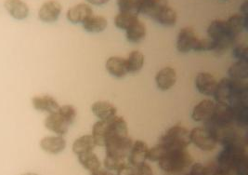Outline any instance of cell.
Here are the masks:
<instances>
[{
    "label": "cell",
    "mask_w": 248,
    "mask_h": 175,
    "mask_svg": "<svg viewBox=\"0 0 248 175\" xmlns=\"http://www.w3.org/2000/svg\"><path fill=\"white\" fill-rule=\"evenodd\" d=\"M91 135L96 145L104 146L105 143L110 140L127 137V123L124 117L119 116H115L108 120H99L94 124Z\"/></svg>",
    "instance_id": "1"
},
{
    "label": "cell",
    "mask_w": 248,
    "mask_h": 175,
    "mask_svg": "<svg viewBox=\"0 0 248 175\" xmlns=\"http://www.w3.org/2000/svg\"><path fill=\"white\" fill-rule=\"evenodd\" d=\"M215 163L225 175H234L237 164L248 158V139L235 141L222 145Z\"/></svg>",
    "instance_id": "2"
},
{
    "label": "cell",
    "mask_w": 248,
    "mask_h": 175,
    "mask_svg": "<svg viewBox=\"0 0 248 175\" xmlns=\"http://www.w3.org/2000/svg\"><path fill=\"white\" fill-rule=\"evenodd\" d=\"M192 163V158L186 149H167L164 157L158 161L161 170L169 175L180 174Z\"/></svg>",
    "instance_id": "3"
},
{
    "label": "cell",
    "mask_w": 248,
    "mask_h": 175,
    "mask_svg": "<svg viewBox=\"0 0 248 175\" xmlns=\"http://www.w3.org/2000/svg\"><path fill=\"white\" fill-rule=\"evenodd\" d=\"M206 32L208 38L216 43L214 52L217 55H222L236 43V41L229 34L226 21L223 20L212 21L208 25Z\"/></svg>",
    "instance_id": "4"
},
{
    "label": "cell",
    "mask_w": 248,
    "mask_h": 175,
    "mask_svg": "<svg viewBox=\"0 0 248 175\" xmlns=\"http://www.w3.org/2000/svg\"><path fill=\"white\" fill-rule=\"evenodd\" d=\"M158 143L170 150L186 149L191 144L190 131L181 125L172 126L161 136Z\"/></svg>",
    "instance_id": "5"
},
{
    "label": "cell",
    "mask_w": 248,
    "mask_h": 175,
    "mask_svg": "<svg viewBox=\"0 0 248 175\" xmlns=\"http://www.w3.org/2000/svg\"><path fill=\"white\" fill-rule=\"evenodd\" d=\"M191 143L203 151H213L218 142L214 133L206 127H196L190 131Z\"/></svg>",
    "instance_id": "6"
},
{
    "label": "cell",
    "mask_w": 248,
    "mask_h": 175,
    "mask_svg": "<svg viewBox=\"0 0 248 175\" xmlns=\"http://www.w3.org/2000/svg\"><path fill=\"white\" fill-rule=\"evenodd\" d=\"M238 81L232 80L229 78H224L217 81V85L215 91V102L220 105H227L232 106L235 94H236Z\"/></svg>",
    "instance_id": "7"
},
{
    "label": "cell",
    "mask_w": 248,
    "mask_h": 175,
    "mask_svg": "<svg viewBox=\"0 0 248 175\" xmlns=\"http://www.w3.org/2000/svg\"><path fill=\"white\" fill-rule=\"evenodd\" d=\"M132 144L133 141L128 136L110 140L104 145L106 149V156L124 160V159L128 157Z\"/></svg>",
    "instance_id": "8"
},
{
    "label": "cell",
    "mask_w": 248,
    "mask_h": 175,
    "mask_svg": "<svg viewBox=\"0 0 248 175\" xmlns=\"http://www.w3.org/2000/svg\"><path fill=\"white\" fill-rule=\"evenodd\" d=\"M199 37L196 35L195 31L192 27H184L180 30L176 47L178 51L181 53H188L190 51H194L195 46L198 42Z\"/></svg>",
    "instance_id": "9"
},
{
    "label": "cell",
    "mask_w": 248,
    "mask_h": 175,
    "mask_svg": "<svg viewBox=\"0 0 248 175\" xmlns=\"http://www.w3.org/2000/svg\"><path fill=\"white\" fill-rule=\"evenodd\" d=\"M216 102L213 100L204 99L192 108L191 117L195 122H207L214 114Z\"/></svg>",
    "instance_id": "10"
},
{
    "label": "cell",
    "mask_w": 248,
    "mask_h": 175,
    "mask_svg": "<svg viewBox=\"0 0 248 175\" xmlns=\"http://www.w3.org/2000/svg\"><path fill=\"white\" fill-rule=\"evenodd\" d=\"M195 88L204 96H213L217 85V80L213 75L207 72H201L195 78Z\"/></svg>",
    "instance_id": "11"
},
{
    "label": "cell",
    "mask_w": 248,
    "mask_h": 175,
    "mask_svg": "<svg viewBox=\"0 0 248 175\" xmlns=\"http://www.w3.org/2000/svg\"><path fill=\"white\" fill-rule=\"evenodd\" d=\"M62 5L57 0H49L45 2L38 12V18L40 21L46 24L56 22L62 13Z\"/></svg>",
    "instance_id": "12"
},
{
    "label": "cell",
    "mask_w": 248,
    "mask_h": 175,
    "mask_svg": "<svg viewBox=\"0 0 248 175\" xmlns=\"http://www.w3.org/2000/svg\"><path fill=\"white\" fill-rule=\"evenodd\" d=\"M177 82V72L170 66L162 68L155 75V83L158 89L162 92L170 91Z\"/></svg>",
    "instance_id": "13"
},
{
    "label": "cell",
    "mask_w": 248,
    "mask_h": 175,
    "mask_svg": "<svg viewBox=\"0 0 248 175\" xmlns=\"http://www.w3.org/2000/svg\"><path fill=\"white\" fill-rule=\"evenodd\" d=\"M92 15L93 11L91 6L85 3H80L68 10L66 18L72 24H83Z\"/></svg>",
    "instance_id": "14"
},
{
    "label": "cell",
    "mask_w": 248,
    "mask_h": 175,
    "mask_svg": "<svg viewBox=\"0 0 248 175\" xmlns=\"http://www.w3.org/2000/svg\"><path fill=\"white\" fill-rule=\"evenodd\" d=\"M148 151L149 147L145 142L140 140L133 142L132 147L127 157L128 164L133 167H137L140 164L144 163L148 157Z\"/></svg>",
    "instance_id": "15"
},
{
    "label": "cell",
    "mask_w": 248,
    "mask_h": 175,
    "mask_svg": "<svg viewBox=\"0 0 248 175\" xmlns=\"http://www.w3.org/2000/svg\"><path fill=\"white\" fill-rule=\"evenodd\" d=\"M226 24L229 34L236 41L238 36L243 33V31L248 30V17H244L241 14H234L226 21Z\"/></svg>",
    "instance_id": "16"
},
{
    "label": "cell",
    "mask_w": 248,
    "mask_h": 175,
    "mask_svg": "<svg viewBox=\"0 0 248 175\" xmlns=\"http://www.w3.org/2000/svg\"><path fill=\"white\" fill-rule=\"evenodd\" d=\"M34 109L40 112L52 114L58 111L60 105L56 100L50 95H38L32 99Z\"/></svg>",
    "instance_id": "17"
},
{
    "label": "cell",
    "mask_w": 248,
    "mask_h": 175,
    "mask_svg": "<svg viewBox=\"0 0 248 175\" xmlns=\"http://www.w3.org/2000/svg\"><path fill=\"white\" fill-rule=\"evenodd\" d=\"M45 127L48 130L56 133L57 135L62 136L67 133L69 125L62 117L58 113L49 114L45 119Z\"/></svg>",
    "instance_id": "18"
},
{
    "label": "cell",
    "mask_w": 248,
    "mask_h": 175,
    "mask_svg": "<svg viewBox=\"0 0 248 175\" xmlns=\"http://www.w3.org/2000/svg\"><path fill=\"white\" fill-rule=\"evenodd\" d=\"M40 147L46 153L57 155L65 149L66 141L60 135L46 136L40 141Z\"/></svg>",
    "instance_id": "19"
},
{
    "label": "cell",
    "mask_w": 248,
    "mask_h": 175,
    "mask_svg": "<svg viewBox=\"0 0 248 175\" xmlns=\"http://www.w3.org/2000/svg\"><path fill=\"white\" fill-rule=\"evenodd\" d=\"M4 7L16 20H24L29 15V8L23 0H6Z\"/></svg>",
    "instance_id": "20"
},
{
    "label": "cell",
    "mask_w": 248,
    "mask_h": 175,
    "mask_svg": "<svg viewBox=\"0 0 248 175\" xmlns=\"http://www.w3.org/2000/svg\"><path fill=\"white\" fill-rule=\"evenodd\" d=\"M105 68L111 76L117 79L124 78L128 74L125 59L118 56H112L108 58L105 63Z\"/></svg>",
    "instance_id": "21"
},
{
    "label": "cell",
    "mask_w": 248,
    "mask_h": 175,
    "mask_svg": "<svg viewBox=\"0 0 248 175\" xmlns=\"http://www.w3.org/2000/svg\"><path fill=\"white\" fill-rule=\"evenodd\" d=\"M92 113L100 120H108L117 116L116 107L106 101H99L91 105Z\"/></svg>",
    "instance_id": "22"
},
{
    "label": "cell",
    "mask_w": 248,
    "mask_h": 175,
    "mask_svg": "<svg viewBox=\"0 0 248 175\" xmlns=\"http://www.w3.org/2000/svg\"><path fill=\"white\" fill-rule=\"evenodd\" d=\"M228 78L236 81H247L248 79V63L236 61L228 69Z\"/></svg>",
    "instance_id": "23"
},
{
    "label": "cell",
    "mask_w": 248,
    "mask_h": 175,
    "mask_svg": "<svg viewBox=\"0 0 248 175\" xmlns=\"http://www.w3.org/2000/svg\"><path fill=\"white\" fill-rule=\"evenodd\" d=\"M82 25L83 29L89 33H101L107 28L108 21L103 16L93 14Z\"/></svg>",
    "instance_id": "24"
},
{
    "label": "cell",
    "mask_w": 248,
    "mask_h": 175,
    "mask_svg": "<svg viewBox=\"0 0 248 175\" xmlns=\"http://www.w3.org/2000/svg\"><path fill=\"white\" fill-rule=\"evenodd\" d=\"M147 29L145 24L141 23L140 20L130 26L126 31H125V37L126 40L130 43L137 44L141 42L145 36H146Z\"/></svg>",
    "instance_id": "25"
},
{
    "label": "cell",
    "mask_w": 248,
    "mask_h": 175,
    "mask_svg": "<svg viewBox=\"0 0 248 175\" xmlns=\"http://www.w3.org/2000/svg\"><path fill=\"white\" fill-rule=\"evenodd\" d=\"M167 6H169L168 0H146L140 5V13L154 19L158 12Z\"/></svg>",
    "instance_id": "26"
},
{
    "label": "cell",
    "mask_w": 248,
    "mask_h": 175,
    "mask_svg": "<svg viewBox=\"0 0 248 175\" xmlns=\"http://www.w3.org/2000/svg\"><path fill=\"white\" fill-rule=\"evenodd\" d=\"M154 20L163 26H173L177 24L178 14L176 11L170 6L163 8L154 17Z\"/></svg>",
    "instance_id": "27"
},
{
    "label": "cell",
    "mask_w": 248,
    "mask_h": 175,
    "mask_svg": "<svg viewBox=\"0 0 248 175\" xmlns=\"http://www.w3.org/2000/svg\"><path fill=\"white\" fill-rule=\"evenodd\" d=\"M78 160L80 164L91 174L97 172L101 169V161L97 155L92 151L82 153L78 155Z\"/></svg>",
    "instance_id": "28"
},
{
    "label": "cell",
    "mask_w": 248,
    "mask_h": 175,
    "mask_svg": "<svg viewBox=\"0 0 248 175\" xmlns=\"http://www.w3.org/2000/svg\"><path fill=\"white\" fill-rule=\"evenodd\" d=\"M126 68L129 74H136L143 68L144 65V55L140 50H133L129 53L128 57L125 59Z\"/></svg>",
    "instance_id": "29"
},
{
    "label": "cell",
    "mask_w": 248,
    "mask_h": 175,
    "mask_svg": "<svg viewBox=\"0 0 248 175\" xmlns=\"http://www.w3.org/2000/svg\"><path fill=\"white\" fill-rule=\"evenodd\" d=\"M95 146H96V143H95V141L93 139L92 135L87 134V135H83V136L79 137L74 142L73 152L78 156L82 153L93 151Z\"/></svg>",
    "instance_id": "30"
},
{
    "label": "cell",
    "mask_w": 248,
    "mask_h": 175,
    "mask_svg": "<svg viewBox=\"0 0 248 175\" xmlns=\"http://www.w3.org/2000/svg\"><path fill=\"white\" fill-rule=\"evenodd\" d=\"M139 21L138 15L129 12H119L114 18V25L120 29L126 31L130 26H132Z\"/></svg>",
    "instance_id": "31"
},
{
    "label": "cell",
    "mask_w": 248,
    "mask_h": 175,
    "mask_svg": "<svg viewBox=\"0 0 248 175\" xmlns=\"http://www.w3.org/2000/svg\"><path fill=\"white\" fill-rule=\"evenodd\" d=\"M232 108L235 126L237 128L247 130L248 127V105H237Z\"/></svg>",
    "instance_id": "32"
},
{
    "label": "cell",
    "mask_w": 248,
    "mask_h": 175,
    "mask_svg": "<svg viewBox=\"0 0 248 175\" xmlns=\"http://www.w3.org/2000/svg\"><path fill=\"white\" fill-rule=\"evenodd\" d=\"M57 112L67 122L69 126H71L76 121L77 110L73 105H65L60 106Z\"/></svg>",
    "instance_id": "33"
},
{
    "label": "cell",
    "mask_w": 248,
    "mask_h": 175,
    "mask_svg": "<svg viewBox=\"0 0 248 175\" xmlns=\"http://www.w3.org/2000/svg\"><path fill=\"white\" fill-rule=\"evenodd\" d=\"M120 12H129L135 15L140 14L138 0H116Z\"/></svg>",
    "instance_id": "34"
},
{
    "label": "cell",
    "mask_w": 248,
    "mask_h": 175,
    "mask_svg": "<svg viewBox=\"0 0 248 175\" xmlns=\"http://www.w3.org/2000/svg\"><path fill=\"white\" fill-rule=\"evenodd\" d=\"M216 43L210 38H199L195 46L194 51L203 52V51H214Z\"/></svg>",
    "instance_id": "35"
},
{
    "label": "cell",
    "mask_w": 248,
    "mask_h": 175,
    "mask_svg": "<svg viewBox=\"0 0 248 175\" xmlns=\"http://www.w3.org/2000/svg\"><path fill=\"white\" fill-rule=\"evenodd\" d=\"M232 54L233 58L237 61H247L248 60V48L246 45L242 44H234L232 46Z\"/></svg>",
    "instance_id": "36"
},
{
    "label": "cell",
    "mask_w": 248,
    "mask_h": 175,
    "mask_svg": "<svg viewBox=\"0 0 248 175\" xmlns=\"http://www.w3.org/2000/svg\"><path fill=\"white\" fill-rule=\"evenodd\" d=\"M124 163V160H120L109 156H105V159L103 161L105 169L108 171H117Z\"/></svg>",
    "instance_id": "37"
},
{
    "label": "cell",
    "mask_w": 248,
    "mask_h": 175,
    "mask_svg": "<svg viewBox=\"0 0 248 175\" xmlns=\"http://www.w3.org/2000/svg\"><path fill=\"white\" fill-rule=\"evenodd\" d=\"M188 175H207V166L202 163H194Z\"/></svg>",
    "instance_id": "38"
},
{
    "label": "cell",
    "mask_w": 248,
    "mask_h": 175,
    "mask_svg": "<svg viewBox=\"0 0 248 175\" xmlns=\"http://www.w3.org/2000/svg\"><path fill=\"white\" fill-rule=\"evenodd\" d=\"M117 175H138L136 172L135 167L129 165V164L124 163L118 170H117Z\"/></svg>",
    "instance_id": "39"
},
{
    "label": "cell",
    "mask_w": 248,
    "mask_h": 175,
    "mask_svg": "<svg viewBox=\"0 0 248 175\" xmlns=\"http://www.w3.org/2000/svg\"><path fill=\"white\" fill-rule=\"evenodd\" d=\"M135 169L138 175H155L153 172V169L146 162L137 166L135 167Z\"/></svg>",
    "instance_id": "40"
},
{
    "label": "cell",
    "mask_w": 248,
    "mask_h": 175,
    "mask_svg": "<svg viewBox=\"0 0 248 175\" xmlns=\"http://www.w3.org/2000/svg\"><path fill=\"white\" fill-rule=\"evenodd\" d=\"M247 169H248V158H245L244 159H242L239 163L237 164L235 171H234V175H248Z\"/></svg>",
    "instance_id": "41"
},
{
    "label": "cell",
    "mask_w": 248,
    "mask_h": 175,
    "mask_svg": "<svg viewBox=\"0 0 248 175\" xmlns=\"http://www.w3.org/2000/svg\"><path fill=\"white\" fill-rule=\"evenodd\" d=\"M240 14L244 17H248V1H245L240 7Z\"/></svg>",
    "instance_id": "42"
},
{
    "label": "cell",
    "mask_w": 248,
    "mask_h": 175,
    "mask_svg": "<svg viewBox=\"0 0 248 175\" xmlns=\"http://www.w3.org/2000/svg\"><path fill=\"white\" fill-rule=\"evenodd\" d=\"M86 1L94 6H102V5L107 4L110 0H86Z\"/></svg>",
    "instance_id": "43"
},
{
    "label": "cell",
    "mask_w": 248,
    "mask_h": 175,
    "mask_svg": "<svg viewBox=\"0 0 248 175\" xmlns=\"http://www.w3.org/2000/svg\"><path fill=\"white\" fill-rule=\"evenodd\" d=\"M91 175H114L110 172V171H108V170H98L97 172H94V173H92Z\"/></svg>",
    "instance_id": "44"
},
{
    "label": "cell",
    "mask_w": 248,
    "mask_h": 175,
    "mask_svg": "<svg viewBox=\"0 0 248 175\" xmlns=\"http://www.w3.org/2000/svg\"><path fill=\"white\" fill-rule=\"evenodd\" d=\"M37 175L36 174H34V173H27V174H24V175Z\"/></svg>",
    "instance_id": "45"
},
{
    "label": "cell",
    "mask_w": 248,
    "mask_h": 175,
    "mask_svg": "<svg viewBox=\"0 0 248 175\" xmlns=\"http://www.w3.org/2000/svg\"><path fill=\"white\" fill-rule=\"evenodd\" d=\"M224 1H225V0H224Z\"/></svg>",
    "instance_id": "46"
}]
</instances>
